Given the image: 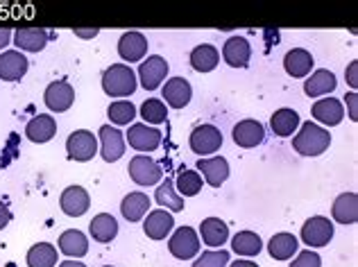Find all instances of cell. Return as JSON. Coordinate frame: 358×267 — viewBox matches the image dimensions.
I'll use <instances>...</instances> for the list:
<instances>
[{
	"label": "cell",
	"instance_id": "obj_1",
	"mask_svg": "<svg viewBox=\"0 0 358 267\" xmlns=\"http://www.w3.org/2000/svg\"><path fill=\"white\" fill-rule=\"evenodd\" d=\"M331 145V131L317 122H301L299 131L293 138V147L301 157H320Z\"/></svg>",
	"mask_w": 358,
	"mask_h": 267
},
{
	"label": "cell",
	"instance_id": "obj_2",
	"mask_svg": "<svg viewBox=\"0 0 358 267\" xmlns=\"http://www.w3.org/2000/svg\"><path fill=\"white\" fill-rule=\"evenodd\" d=\"M138 87L136 73L129 68L127 64H114L102 73V91L109 98H120L125 100L127 95H131Z\"/></svg>",
	"mask_w": 358,
	"mask_h": 267
},
{
	"label": "cell",
	"instance_id": "obj_3",
	"mask_svg": "<svg viewBox=\"0 0 358 267\" xmlns=\"http://www.w3.org/2000/svg\"><path fill=\"white\" fill-rule=\"evenodd\" d=\"M66 154L71 161L87 164L98 154V136L89 129H78L66 138Z\"/></svg>",
	"mask_w": 358,
	"mask_h": 267
},
{
	"label": "cell",
	"instance_id": "obj_4",
	"mask_svg": "<svg viewBox=\"0 0 358 267\" xmlns=\"http://www.w3.org/2000/svg\"><path fill=\"white\" fill-rule=\"evenodd\" d=\"M166 78H168V62L162 55H150L148 59L141 62L136 80L145 91H157L159 87H164Z\"/></svg>",
	"mask_w": 358,
	"mask_h": 267
},
{
	"label": "cell",
	"instance_id": "obj_5",
	"mask_svg": "<svg viewBox=\"0 0 358 267\" xmlns=\"http://www.w3.org/2000/svg\"><path fill=\"white\" fill-rule=\"evenodd\" d=\"M168 250L179 261L195 259L197 252H200V236L193 226H179L168 238Z\"/></svg>",
	"mask_w": 358,
	"mask_h": 267
},
{
	"label": "cell",
	"instance_id": "obj_6",
	"mask_svg": "<svg viewBox=\"0 0 358 267\" xmlns=\"http://www.w3.org/2000/svg\"><path fill=\"white\" fill-rule=\"evenodd\" d=\"M188 145L200 159L213 157L215 152L222 147V131L215 125H200L191 131V138H188Z\"/></svg>",
	"mask_w": 358,
	"mask_h": 267
},
{
	"label": "cell",
	"instance_id": "obj_7",
	"mask_svg": "<svg viewBox=\"0 0 358 267\" xmlns=\"http://www.w3.org/2000/svg\"><path fill=\"white\" fill-rule=\"evenodd\" d=\"M127 173L136 186H157L164 179V170L157 164L155 159H150L148 154H136L129 161Z\"/></svg>",
	"mask_w": 358,
	"mask_h": 267
},
{
	"label": "cell",
	"instance_id": "obj_8",
	"mask_svg": "<svg viewBox=\"0 0 358 267\" xmlns=\"http://www.w3.org/2000/svg\"><path fill=\"white\" fill-rule=\"evenodd\" d=\"M299 236H301V243H306L308 247H313V250H320V247H327L331 243L334 222L324 215H313L304 222Z\"/></svg>",
	"mask_w": 358,
	"mask_h": 267
},
{
	"label": "cell",
	"instance_id": "obj_9",
	"mask_svg": "<svg viewBox=\"0 0 358 267\" xmlns=\"http://www.w3.org/2000/svg\"><path fill=\"white\" fill-rule=\"evenodd\" d=\"M98 152L107 164H116L125 157V136L114 125H102L98 131Z\"/></svg>",
	"mask_w": 358,
	"mask_h": 267
},
{
	"label": "cell",
	"instance_id": "obj_10",
	"mask_svg": "<svg viewBox=\"0 0 358 267\" xmlns=\"http://www.w3.org/2000/svg\"><path fill=\"white\" fill-rule=\"evenodd\" d=\"M125 140L129 143L131 150L141 152V154H148V152H155L159 145H162V131L157 127H150L145 122H136V125H129L127 134H125Z\"/></svg>",
	"mask_w": 358,
	"mask_h": 267
},
{
	"label": "cell",
	"instance_id": "obj_11",
	"mask_svg": "<svg viewBox=\"0 0 358 267\" xmlns=\"http://www.w3.org/2000/svg\"><path fill=\"white\" fill-rule=\"evenodd\" d=\"M43 102L52 113H62V111H69L75 102V89L71 87L69 82H50L48 87L43 91Z\"/></svg>",
	"mask_w": 358,
	"mask_h": 267
},
{
	"label": "cell",
	"instance_id": "obj_12",
	"mask_svg": "<svg viewBox=\"0 0 358 267\" xmlns=\"http://www.w3.org/2000/svg\"><path fill=\"white\" fill-rule=\"evenodd\" d=\"M197 175L213 188H220L229 177V161L224 157H206L197 161Z\"/></svg>",
	"mask_w": 358,
	"mask_h": 267
},
{
	"label": "cell",
	"instance_id": "obj_13",
	"mask_svg": "<svg viewBox=\"0 0 358 267\" xmlns=\"http://www.w3.org/2000/svg\"><path fill=\"white\" fill-rule=\"evenodd\" d=\"M173 229H175V217L166 208H155L143 220V231L150 240H164V238L173 233Z\"/></svg>",
	"mask_w": 358,
	"mask_h": 267
},
{
	"label": "cell",
	"instance_id": "obj_14",
	"mask_svg": "<svg viewBox=\"0 0 358 267\" xmlns=\"http://www.w3.org/2000/svg\"><path fill=\"white\" fill-rule=\"evenodd\" d=\"M59 208L71 217H80L91 208V197L87 193V188L82 186H69L64 188V193L59 195Z\"/></svg>",
	"mask_w": 358,
	"mask_h": 267
},
{
	"label": "cell",
	"instance_id": "obj_15",
	"mask_svg": "<svg viewBox=\"0 0 358 267\" xmlns=\"http://www.w3.org/2000/svg\"><path fill=\"white\" fill-rule=\"evenodd\" d=\"M118 55H120V59L125 62L127 66L134 64V62L145 59V55H148V39L141 32H134V30L125 32L118 39Z\"/></svg>",
	"mask_w": 358,
	"mask_h": 267
},
{
	"label": "cell",
	"instance_id": "obj_16",
	"mask_svg": "<svg viewBox=\"0 0 358 267\" xmlns=\"http://www.w3.org/2000/svg\"><path fill=\"white\" fill-rule=\"evenodd\" d=\"M231 138L238 147L252 150V147L261 145L263 138H266V127H263L259 120H252V118L241 120V122H236V127H234Z\"/></svg>",
	"mask_w": 358,
	"mask_h": 267
},
{
	"label": "cell",
	"instance_id": "obj_17",
	"mask_svg": "<svg viewBox=\"0 0 358 267\" xmlns=\"http://www.w3.org/2000/svg\"><path fill=\"white\" fill-rule=\"evenodd\" d=\"M162 95H164V104H168V107L184 109L193 98V87L184 78H171L162 87Z\"/></svg>",
	"mask_w": 358,
	"mask_h": 267
},
{
	"label": "cell",
	"instance_id": "obj_18",
	"mask_svg": "<svg viewBox=\"0 0 358 267\" xmlns=\"http://www.w3.org/2000/svg\"><path fill=\"white\" fill-rule=\"evenodd\" d=\"M18 52H39L48 45V32L43 27H21L12 36Z\"/></svg>",
	"mask_w": 358,
	"mask_h": 267
},
{
	"label": "cell",
	"instance_id": "obj_19",
	"mask_svg": "<svg viewBox=\"0 0 358 267\" xmlns=\"http://www.w3.org/2000/svg\"><path fill=\"white\" fill-rule=\"evenodd\" d=\"M197 236H200V240L206 247L220 250V247L229 240V226H227V222H222L220 217H204Z\"/></svg>",
	"mask_w": 358,
	"mask_h": 267
},
{
	"label": "cell",
	"instance_id": "obj_20",
	"mask_svg": "<svg viewBox=\"0 0 358 267\" xmlns=\"http://www.w3.org/2000/svg\"><path fill=\"white\" fill-rule=\"evenodd\" d=\"M310 116L327 127H336V125H341L345 118V107H343V102L336 98H320L313 104V109H310Z\"/></svg>",
	"mask_w": 358,
	"mask_h": 267
},
{
	"label": "cell",
	"instance_id": "obj_21",
	"mask_svg": "<svg viewBox=\"0 0 358 267\" xmlns=\"http://www.w3.org/2000/svg\"><path fill=\"white\" fill-rule=\"evenodd\" d=\"M252 57V45L245 36H229L222 45V59L227 62L231 68H243L248 66Z\"/></svg>",
	"mask_w": 358,
	"mask_h": 267
},
{
	"label": "cell",
	"instance_id": "obj_22",
	"mask_svg": "<svg viewBox=\"0 0 358 267\" xmlns=\"http://www.w3.org/2000/svg\"><path fill=\"white\" fill-rule=\"evenodd\" d=\"M27 57L18 50H5L0 52V80L16 82L27 73Z\"/></svg>",
	"mask_w": 358,
	"mask_h": 267
},
{
	"label": "cell",
	"instance_id": "obj_23",
	"mask_svg": "<svg viewBox=\"0 0 358 267\" xmlns=\"http://www.w3.org/2000/svg\"><path fill=\"white\" fill-rule=\"evenodd\" d=\"M150 195L134 190V193H127L120 202V213L127 222H141L143 217L150 213Z\"/></svg>",
	"mask_w": 358,
	"mask_h": 267
},
{
	"label": "cell",
	"instance_id": "obj_24",
	"mask_svg": "<svg viewBox=\"0 0 358 267\" xmlns=\"http://www.w3.org/2000/svg\"><path fill=\"white\" fill-rule=\"evenodd\" d=\"M313 55L306 48H293L284 57V68L290 78H308L310 71H313Z\"/></svg>",
	"mask_w": 358,
	"mask_h": 267
},
{
	"label": "cell",
	"instance_id": "obj_25",
	"mask_svg": "<svg viewBox=\"0 0 358 267\" xmlns=\"http://www.w3.org/2000/svg\"><path fill=\"white\" fill-rule=\"evenodd\" d=\"M336 87H338V80L329 68H317L315 73H310L304 80V93L308 95V98L329 95L331 91H336Z\"/></svg>",
	"mask_w": 358,
	"mask_h": 267
},
{
	"label": "cell",
	"instance_id": "obj_26",
	"mask_svg": "<svg viewBox=\"0 0 358 267\" xmlns=\"http://www.w3.org/2000/svg\"><path fill=\"white\" fill-rule=\"evenodd\" d=\"M57 134V120H55L50 113H41V116H34L30 122L25 125V136L32 143H48L55 138Z\"/></svg>",
	"mask_w": 358,
	"mask_h": 267
},
{
	"label": "cell",
	"instance_id": "obj_27",
	"mask_svg": "<svg viewBox=\"0 0 358 267\" xmlns=\"http://www.w3.org/2000/svg\"><path fill=\"white\" fill-rule=\"evenodd\" d=\"M59 252L64 256H69V259H82V256H87L89 252V238L87 233H82L80 229H69V231H64L59 236Z\"/></svg>",
	"mask_w": 358,
	"mask_h": 267
},
{
	"label": "cell",
	"instance_id": "obj_28",
	"mask_svg": "<svg viewBox=\"0 0 358 267\" xmlns=\"http://www.w3.org/2000/svg\"><path fill=\"white\" fill-rule=\"evenodd\" d=\"M331 217L338 224H356L358 220V197L356 193H343L331 204Z\"/></svg>",
	"mask_w": 358,
	"mask_h": 267
},
{
	"label": "cell",
	"instance_id": "obj_29",
	"mask_svg": "<svg viewBox=\"0 0 358 267\" xmlns=\"http://www.w3.org/2000/svg\"><path fill=\"white\" fill-rule=\"evenodd\" d=\"M301 125V120H299V113L295 109H277L275 113H272V118H270V129L277 134L279 138H288V136H293V134L299 129Z\"/></svg>",
	"mask_w": 358,
	"mask_h": 267
},
{
	"label": "cell",
	"instance_id": "obj_30",
	"mask_svg": "<svg viewBox=\"0 0 358 267\" xmlns=\"http://www.w3.org/2000/svg\"><path fill=\"white\" fill-rule=\"evenodd\" d=\"M89 233L96 243L107 245L118 236V222L111 213H98L89 224Z\"/></svg>",
	"mask_w": 358,
	"mask_h": 267
},
{
	"label": "cell",
	"instance_id": "obj_31",
	"mask_svg": "<svg viewBox=\"0 0 358 267\" xmlns=\"http://www.w3.org/2000/svg\"><path fill=\"white\" fill-rule=\"evenodd\" d=\"M297 247H299V240L293 233L281 231V233H275L268 240V254L275 261H288L297 254Z\"/></svg>",
	"mask_w": 358,
	"mask_h": 267
},
{
	"label": "cell",
	"instance_id": "obj_32",
	"mask_svg": "<svg viewBox=\"0 0 358 267\" xmlns=\"http://www.w3.org/2000/svg\"><path fill=\"white\" fill-rule=\"evenodd\" d=\"M188 59H191L193 71H197V73H211V71H215V66L220 64V52H218V48H215V45L202 43V45L193 48V52H191Z\"/></svg>",
	"mask_w": 358,
	"mask_h": 267
},
{
	"label": "cell",
	"instance_id": "obj_33",
	"mask_svg": "<svg viewBox=\"0 0 358 267\" xmlns=\"http://www.w3.org/2000/svg\"><path fill=\"white\" fill-rule=\"evenodd\" d=\"M155 202L162 206V208H166V211H171V213H182L184 206H186L184 204V197L177 195L173 179H168V177L157 186V190H155Z\"/></svg>",
	"mask_w": 358,
	"mask_h": 267
},
{
	"label": "cell",
	"instance_id": "obj_34",
	"mask_svg": "<svg viewBox=\"0 0 358 267\" xmlns=\"http://www.w3.org/2000/svg\"><path fill=\"white\" fill-rule=\"evenodd\" d=\"M57 247L50 243H36L27 250V267H57Z\"/></svg>",
	"mask_w": 358,
	"mask_h": 267
},
{
	"label": "cell",
	"instance_id": "obj_35",
	"mask_svg": "<svg viewBox=\"0 0 358 267\" xmlns=\"http://www.w3.org/2000/svg\"><path fill=\"white\" fill-rule=\"evenodd\" d=\"M231 250H234V254L245 256V259H252V256L261 254L263 240L257 231H238L231 238Z\"/></svg>",
	"mask_w": 358,
	"mask_h": 267
},
{
	"label": "cell",
	"instance_id": "obj_36",
	"mask_svg": "<svg viewBox=\"0 0 358 267\" xmlns=\"http://www.w3.org/2000/svg\"><path fill=\"white\" fill-rule=\"evenodd\" d=\"M107 116H109L114 127H122V125H131V120H134L138 113H136V107L129 100H116V102L109 104Z\"/></svg>",
	"mask_w": 358,
	"mask_h": 267
},
{
	"label": "cell",
	"instance_id": "obj_37",
	"mask_svg": "<svg viewBox=\"0 0 358 267\" xmlns=\"http://www.w3.org/2000/svg\"><path fill=\"white\" fill-rule=\"evenodd\" d=\"M173 184L179 197H195L202 190L204 181L197 175V170H184V173H179L177 181H173Z\"/></svg>",
	"mask_w": 358,
	"mask_h": 267
},
{
	"label": "cell",
	"instance_id": "obj_38",
	"mask_svg": "<svg viewBox=\"0 0 358 267\" xmlns=\"http://www.w3.org/2000/svg\"><path fill=\"white\" fill-rule=\"evenodd\" d=\"M141 118H143V122L150 127L162 125V122H166V118H168V107L164 104V100L150 98L141 104Z\"/></svg>",
	"mask_w": 358,
	"mask_h": 267
},
{
	"label": "cell",
	"instance_id": "obj_39",
	"mask_svg": "<svg viewBox=\"0 0 358 267\" xmlns=\"http://www.w3.org/2000/svg\"><path fill=\"white\" fill-rule=\"evenodd\" d=\"M227 265H229V254L224 250L202 252V256H197L193 261V267H227Z\"/></svg>",
	"mask_w": 358,
	"mask_h": 267
},
{
	"label": "cell",
	"instance_id": "obj_40",
	"mask_svg": "<svg viewBox=\"0 0 358 267\" xmlns=\"http://www.w3.org/2000/svg\"><path fill=\"white\" fill-rule=\"evenodd\" d=\"M290 267H322V259H320V254L306 250L297 254V259L290 263Z\"/></svg>",
	"mask_w": 358,
	"mask_h": 267
},
{
	"label": "cell",
	"instance_id": "obj_41",
	"mask_svg": "<svg viewBox=\"0 0 358 267\" xmlns=\"http://www.w3.org/2000/svg\"><path fill=\"white\" fill-rule=\"evenodd\" d=\"M345 104H347V113H350V118L356 122L358 120V93L356 91H350L345 95Z\"/></svg>",
	"mask_w": 358,
	"mask_h": 267
},
{
	"label": "cell",
	"instance_id": "obj_42",
	"mask_svg": "<svg viewBox=\"0 0 358 267\" xmlns=\"http://www.w3.org/2000/svg\"><path fill=\"white\" fill-rule=\"evenodd\" d=\"M345 80L352 87V91H356V87H358V62H352L345 68Z\"/></svg>",
	"mask_w": 358,
	"mask_h": 267
},
{
	"label": "cell",
	"instance_id": "obj_43",
	"mask_svg": "<svg viewBox=\"0 0 358 267\" xmlns=\"http://www.w3.org/2000/svg\"><path fill=\"white\" fill-rule=\"evenodd\" d=\"M9 222H12V211H9V206L0 199V231H3Z\"/></svg>",
	"mask_w": 358,
	"mask_h": 267
},
{
	"label": "cell",
	"instance_id": "obj_44",
	"mask_svg": "<svg viewBox=\"0 0 358 267\" xmlns=\"http://www.w3.org/2000/svg\"><path fill=\"white\" fill-rule=\"evenodd\" d=\"M12 36H14L12 30H7V27H0V50H3V52H5V48L12 43Z\"/></svg>",
	"mask_w": 358,
	"mask_h": 267
},
{
	"label": "cell",
	"instance_id": "obj_45",
	"mask_svg": "<svg viewBox=\"0 0 358 267\" xmlns=\"http://www.w3.org/2000/svg\"><path fill=\"white\" fill-rule=\"evenodd\" d=\"M75 36H80V39H93V36H96L100 30L98 27H93V30H82V27H75Z\"/></svg>",
	"mask_w": 358,
	"mask_h": 267
},
{
	"label": "cell",
	"instance_id": "obj_46",
	"mask_svg": "<svg viewBox=\"0 0 358 267\" xmlns=\"http://www.w3.org/2000/svg\"><path fill=\"white\" fill-rule=\"evenodd\" d=\"M227 267H259L254 261H248V259H241V261H234V263H229Z\"/></svg>",
	"mask_w": 358,
	"mask_h": 267
},
{
	"label": "cell",
	"instance_id": "obj_47",
	"mask_svg": "<svg viewBox=\"0 0 358 267\" xmlns=\"http://www.w3.org/2000/svg\"><path fill=\"white\" fill-rule=\"evenodd\" d=\"M57 267H87V265L80 263V261H64V263H59Z\"/></svg>",
	"mask_w": 358,
	"mask_h": 267
},
{
	"label": "cell",
	"instance_id": "obj_48",
	"mask_svg": "<svg viewBox=\"0 0 358 267\" xmlns=\"http://www.w3.org/2000/svg\"><path fill=\"white\" fill-rule=\"evenodd\" d=\"M102 267H114V265H102Z\"/></svg>",
	"mask_w": 358,
	"mask_h": 267
}]
</instances>
